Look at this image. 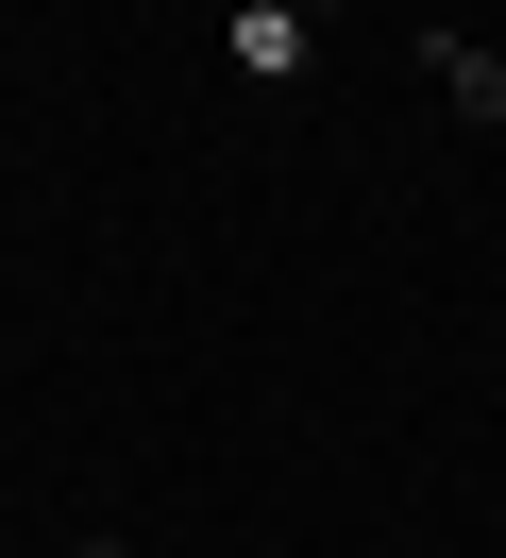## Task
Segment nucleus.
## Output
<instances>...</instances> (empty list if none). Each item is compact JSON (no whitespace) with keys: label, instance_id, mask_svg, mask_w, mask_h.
Masks as SVG:
<instances>
[{"label":"nucleus","instance_id":"obj_1","mask_svg":"<svg viewBox=\"0 0 506 558\" xmlns=\"http://www.w3.org/2000/svg\"><path fill=\"white\" fill-rule=\"evenodd\" d=\"M422 69H439V102H456V119H506V51H472V35H422Z\"/></svg>","mask_w":506,"mask_h":558},{"label":"nucleus","instance_id":"obj_2","mask_svg":"<svg viewBox=\"0 0 506 558\" xmlns=\"http://www.w3.org/2000/svg\"><path fill=\"white\" fill-rule=\"evenodd\" d=\"M304 17H371V0H304Z\"/></svg>","mask_w":506,"mask_h":558},{"label":"nucleus","instance_id":"obj_3","mask_svg":"<svg viewBox=\"0 0 506 558\" xmlns=\"http://www.w3.org/2000/svg\"><path fill=\"white\" fill-rule=\"evenodd\" d=\"M67 558H135V542H67Z\"/></svg>","mask_w":506,"mask_h":558}]
</instances>
